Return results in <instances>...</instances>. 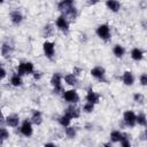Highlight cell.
Instances as JSON below:
<instances>
[{
    "label": "cell",
    "instance_id": "cell-1",
    "mask_svg": "<svg viewBox=\"0 0 147 147\" xmlns=\"http://www.w3.org/2000/svg\"><path fill=\"white\" fill-rule=\"evenodd\" d=\"M62 80H63V77L59 74V72H55L52 75L51 77V85L53 87V92L56 93V94H61L63 93V86H62Z\"/></svg>",
    "mask_w": 147,
    "mask_h": 147
},
{
    "label": "cell",
    "instance_id": "cell-2",
    "mask_svg": "<svg viewBox=\"0 0 147 147\" xmlns=\"http://www.w3.org/2000/svg\"><path fill=\"white\" fill-rule=\"evenodd\" d=\"M95 33L96 36L103 40V41H108L111 37V32H110V26L107 24V23H103V24H100L96 26L95 29Z\"/></svg>",
    "mask_w": 147,
    "mask_h": 147
},
{
    "label": "cell",
    "instance_id": "cell-3",
    "mask_svg": "<svg viewBox=\"0 0 147 147\" xmlns=\"http://www.w3.org/2000/svg\"><path fill=\"white\" fill-rule=\"evenodd\" d=\"M17 74L20 76H25V75H32L33 71H34V65L32 62L30 61H23V62H20L18 65H17V69H16Z\"/></svg>",
    "mask_w": 147,
    "mask_h": 147
},
{
    "label": "cell",
    "instance_id": "cell-4",
    "mask_svg": "<svg viewBox=\"0 0 147 147\" xmlns=\"http://www.w3.org/2000/svg\"><path fill=\"white\" fill-rule=\"evenodd\" d=\"M62 96H63L64 101L68 102L69 105H70V103H71V105H76V103H78V101H79L78 92H77L75 88H70V90L63 91Z\"/></svg>",
    "mask_w": 147,
    "mask_h": 147
},
{
    "label": "cell",
    "instance_id": "cell-5",
    "mask_svg": "<svg viewBox=\"0 0 147 147\" xmlns=\"http://www.w3.org/2000/svg\"><path fill=\"white\" fill-rule=\"evenodd\" d=\"M42 52H44V55L48 60L52 61L54 59V55H55V44L53 41L45 40L42 44Z\"/></svg>",
    "mask_w": 147,
    "mask_h": 147
},
{
    "label": "cell",
    "instance_id": "cell-6",
    "mask_svg": "<svg viewBox=\"0 0 147 147\" xmlns=\"http://www.w3.org/2000/svg\"><path fill=\"white\" fill-rule=\"evenodd\" d=\"M55 25H56V28H57L60 31H62L63 33H68V32H69L70 24H69L68 18H67L63 14H61V15L56 18V21H55Z\"/></svg>",
    "mask_w": 147,
    "mask_h": 147
},
{
    "label": "cell",
    "instance_id": "cell-7",
    "mask_svg": "<svg viewBox=\"0 0 147 147\" xmlns=\"http://www.w3.org/2000/svg\"><path fill=\"white\" fill-rule=\"evenodd\" d=\"M91 76L99 82H106V69L101 65H95L90 71Z\"/></svg>",
    "mask_w": 147,
    "mask_h": 147
},
{
    "label": "cell",
    "instance_id": "cell-8",
    "mask_svg": "<svg viewBox=\"0 0 147 147\" xmlns=\"http://www.w3.org/2000/svg\"><path fill=\"white\" fill-rule=\"evenodd\" d=\"M32 125H33V124H32V122H31L30 119H24V121L22 122L21 126H20V132H21V134H22L23 137H25V138L31 137L32 133H33V126H32Z\"/></svg>",
    "mask_w": 147,
    "mask_h": 147
},
{
    "label": "cell",
    "instance_id": "cell-9",
    "mask_svg": "<svg viewBox=\"0 0 147 147\" xmlns=\"http://www.w3.org/2000/svg\"><path fill=\"white\" fill-rule=\"evenodd\" d=\"M123 123L127 127H133L136 125V113L133 110H125L123 113Z\"/></svg>",
    "mask_w": 147,
    "mask_h": 147
},
{
    "label": "cell",
    "instance_id": "cell-10",
    "mask_svg": "<svg viewBox=\"0 0 147 147\" xmlns=\"http://www.w3.org/2000/svg\"><path fill=\"white\" fill-rule=\"evenodd\" d=\"M64 114L68 115L71 119H76V118H79V116H80V109L77 108L75 105H71V103H70V105L67 107Z\"/></svg>",
    "mask_w": 147,
    "mask_h": 147
},
{
    "label": "cell",
    "instance_id": "cell-11",
    "mask_svg": "<svg viewBox=\"0 0 147 147\" xmlns=\"http://www.w3.org/2000/svg\"><path fill=\"white\" fill-rule=\"evenodd\" d=\"M85 100L87 102L93 103V105H98L100 102V94L96 93V92H94L92 88H88L87 90V93L85 95Z\"/></svg>",
    "mask_w": 147,
    "mask_h": 147
},
{
    "label": "cell",
    "instance_id": "cell-12",
    "mask_svg": "<svg viewBox=\"0 0 147 147\" xmlns=\"http://www.w3.org/2000/svg\"><path fill=\"white\" fill-rule=\"evenodd\" d=\"M20 122H21V119H20L18 115H16V114H10L5 119V124L9 127H17L20 125Z\"/></svg>",
    "mask_w": 147,
    "mask_h": 147
},
{
    "label": "cell",
    "instance_id": "cell-13",
    "mask_svg": "<svg viewBox=\"0 0 147 147\" xmlns=\"http://www.w3.org/2000/svg\"><path fill=\"white\" fill-rule=\"evenodd\" d=\"M130 56H131V59H132L133 61L139 62V61H141V60L144 59V56H145V51L141 49V48H139V47H134V48L131 49Z\"/></svg>",
    "mask_w": 147,
    "mask_h": 147
},
{
    "label": "cell",
    "instance_id": "cell-14",
    "mask_svg": "<svg viewBox=\"0 0 147 147\" xmlns=\"http://www.w3.org/2000/svg\"><path fill=\"white\" fill-rule=\"evenodd\" d=\"M134 80H136L134 75H133L131 71L126 70V71H124V72H123L122 82H123V84H124L125 86H132V85L134 84Z\"/></svg>",
    "mask_w": 147,
    "mask_h": 147
},
{
    "label": "cell",
    "instance_id": "cell-15",
    "mask_svg": "<svg viewBox=\"0 0 147 147\" xmlns=\"http://www.w3.org/2000/svg\"><path fill=\"white\" fill-rule=\"evenodd\" d=\"M24 17H23V14L20 11V10H13L10 13V22L14 24V25H20L22 22H23Z\"/></svg>",
    "mask_w": 147,
    "mask_h": 147
},
{
    "label": "cell",
    "instance_id": "cell-16",
    "mask_svg": "<svg viewBox=\"0 0 147 147\" xmlns=\"http://www.w3.org/2000/svg\"><path fill=\"white\" fill-rule=\"evenodd\" d=\"M0 52H1V55H2V57H3V59H9V57L13 55L14 48H13V46H11L10 44L5 42V44H2Z\"/></svg>",
    "mask_w": 147,
    "mask_h": 147
},
{
    "label": "cell",
    "instance_id": "cell-17",
    "mask_svg": "<svg viewBox=\"0 0 147 147\" xmlns=\"http://www.w3.org/2000/svg\"><path fill=\"white\" fill-rule=\"evenodd\" d=\"M106 7L113 13H118L122 6L118 0H106Z\"/></svg>",
    "mask_w": 147,
    "mask_h": 147
},
{
    "label": "cell",
    "instance_id": "cell-18",
    "mask_svg": "<svg viewBox=\"0 0 147 147\" xmlns=\"http://www.w3.org/2000/svg\"><path fill=\"white\" fill-rule=\"evenodd\" d=\"M30 121L34 125H40L42 123V114H41V111L40 110H32Z\"/></svg>",
    "mask_w": 147,
    "mask_h": 147
},
{
    "label": "cell",
    "instance_id": "cell-19",
    "mask_svg": "<svg viewBox=\"0 0 147 147\" xmlns=\"http://www.w3.org/2000/svg\"><path fill=\"white\" fill-rule=\"evenodd\" d=\"M63 80L67 85L69 86H76L77 83H78V78L77 76H75L74 74H67L64 77H63Z\"/></svg>",
    "mask_w": 147,
    "mask_h": 147
},
{
    "label": "cell",
    "instance_id": "cell-20",
    "mask_svg": "<svg viewBox=\"0 0 147 147\" xmlns=\"http://www.w3.org/2000/svg\"><path fill=\"white\" fill-rule=\"evenodd\" d=\"M10 85L14 87H20L23 85V80H22V76H20L17 72L13 74L10 77Z\"/></svg>",
    "mask_w": 147,
    "mask_h": 147
},
{
    "label": "cell",
    "instance_id": "cell-21",
    "mask_svg": "<svg viewBox=\"0 0 147 147\" xmlns=\"http://www.w3.org/2000/svg\"><path fill=\"white\" fill-rule=\"evenodd\" d=\"M113 54H114L117 59H122V57L125 55V48H124L122 45L117 44V45H115V46L113 47Z\"/></svg>",
    "mask_w": 147,
    "mask_h": 147
},
{
    "label": "cell",
    "instance_id": "cell-22",
    "mask_svg": "<svg viewBox=\"0 0 147 147\" xmlns=\"http://www.w3.org/2000/svg\"><path fill=\"white\" fill-rule=\"evenodd\" d=\"M71 6H75V0H61L57 5V9L63 13L67 8H69Z\"/></svg>",
    "mask_w": 147,
    "mask_h": 147
},
{
    "label": "cell",
    "instance_id": "cell-23",
    "mask_svg": "<svg viewBox=\"0 0 147 147\" xmlns=\"http://www.w3.org/2000/svg\"><path fill=\"white\" fill-rule=\"evenodd\" d=\"M67 18H70V20H75L77 17V9L75 6H71L69 8H67L63 13H62Z\"/></svg>",
    "mask_w": 147,
    "mask_h": 147
},
{
    "label": "cell",
    "instance_id": "cell-24",
    "mask_svg": "<svg viewBox=\"0 0 147 147\" xmlns=\"http://www.w3.org/2000/svg\"><path fill=\"white\" fill-rule=\"evenodd\" d=\"M64 133H65V137L68 139H74L77 136V129L75 126H71V125L65 126L64 127Z\"/></svg>",
    "mask_w": 147,
    "mask_h": 147
},
{
    "label": "cell",
    "instance_id": "cell-25",
    "mask_svg": "<svg viewBox=\"0 0 147 147\" xmlns=\"http://www.w3.org/2000/svg\"><path fill=\"white\" fill-rule=\"evenodd\" d=\"M122 137H123V132H121L119 130H114V131L110 132V141L113 144L119 142L121 139H122Z\"/></svg>",
    "mask_w": 147,
    "mask_h": 147
},
{
    "label": "cell",
    "instance_id": "cell-26",
    "mask_svg": "<svg viewBox=\"0 0 147 147\" xmlns=\"http://www.w3.org/2000/svg\"><path fill=\"white\" fill-rule=\"evenodd\" d=\"M136 124H138L142 127H145L147 125V117L144 113H139L138 115L136 114Z\"/></svg>",
    "mask_w": 147,
    "mask_h": 147
},
{
    "label": "cell",
    "instance_id": "cell-27",
    "mask_svg": "<svg viewBox=\"0 0 147 147\" xmlns=\"http://www.w3.org/2000/svg\"><path fill=\"white\" fill-rule=\"evenodd\" d=\"M71 118L68 116V115H65V114H63V115H61L59 118H57V122H59V124L61 125V126H63V127H65V126H69L70 124H71Z\"/></svg>",
    "mask_w": 147,
    "mask_h": 147
},
{
    "label": "cell",
    "instance_id": "cell-28",
    "mask_svg": "<svg viewBox=\"0 0 147 147\" xmlns=\"http://www.w3.org/2000/svg\"><path fill=\"white\" fill-rule=\"evenodd\" d=\"M53 31H54V29H53V26L51 24L45 25L44 29H42V36H44V38H49L53 34Z\"/></svg>",
    "mask_w": 147,
    "mask_h": 147
},
{
    "label": "cell",
    "instance_id": "cell-29",
    "mask_svg": "<svg viewBox=\"0 0 147 147\" xmlns=\"http://www.w3.org/2000/svg\"><path fill=\"white\" fill-rule=\"evenodd\" d=\"M94 107H95V105H93V103L86 101V102L84 103V106H83V111H84L85 114H91V113H93Z\"/></svg>",
    "mask_w": 147,
    "mask_h": 147
},
{
    "label": "cell",
    "instance_id": "cell-30",
    "mask_svg": "<svg viewBox=\"0 0 147 147\" xmlns=\"http://www.w3.org/2000/svg\"><path fill=\"white\" fill-rule=\"evenodd\" d=\"M119 144H121V146H122V147H131V141H130V139H129L127 134L123 133V137H122V139H121Z\"/></svg>",
    "mask_w": 147,
    "mask_h": 147
},
{
    "label": "cell",
    "instance_id": "cell-31",
    "mask_svg": "<svg viewBox=\"0 0 147 147\" xmlns=\"http://www.w3.org/2000/svg\"><path fill=\"white\" fill-rule=\"evenodd\" d=\"M133 101H134L136 103H139V105L144 103V101H145L144 94H142V93H134V94H133Z\"/></svg>",
    "mask_w": 147,
    "mask_h": 147
},
{
    "label": "cell",
    "instance_id": "cell-32",
    "mask_svg": "<svg viewBox=\"0 0 147 147\" xmlns=\"http://www.w3.org/2000/svg\"><path fill=\"white\" fill-rule=\"evenodd\" d=\"M0 138L3 140H7L9 138V131L5 126H0Z\"/></svg>",
    "mask_w": 147,
    "mask_h": 147
},
{
    "label": "cell",
    "instance_id": "cell-33",
    "mask_svg": "<svg viewBox=\"0 0 147 147\" xmlns=\"http://www.w3.org/2000/svg\"><path fill=\"white\" fill-rule=\"evenodd\" d=\"M139 82H140L141 86H146L147 85V74H141L139 76Z\"/></svg>",
    "mask_w": 147,
    "mask_h": 147
},
{
    "label": "cell",
    "instance_id": "cell-34",
    "mask_svg": "<svg viewBox=\"0 0 147 147\" xmlns=\"http://www.w3.org/2000/svg\"><path fill=\"white\" fill-rule=\"evenodd\" d=\"M6 76H7L6 69H5L2 65H0V80H2L3 78H6Z\"/></svg>",
    "mask_w": 147,
    "mask_h": 147
},
{
    "label": "cell",
    "instance_id": "cell-35",
    "mask_svg": "<svg viewBox=\"0 0 147 147\" xmlns=\"http://www.w3.org/2000/svg\"><path fill=\"white\" fill-rule=\"evenodd\" d=\"M80 72H82V69H80V68H78V67H75V68H74L72 74H74L75 76H77V77H78V76L80 75Z\"/></svg>",
    "mask_w": 147,
    "mask_h": 147
},
{
    "label": "cell",
    "instance_id": "cell-36",
    "mask_svg": "<svg viewBox=\"0 0 147 147\" xmlns=\"http://www.w3.org/2000/svg\"><path fill=\"white\" fill-rule=\"evenodd\" d=\"M5 119H6V116L3 115V113H2V110L0 109V125H2V124H5Z\"/></svg>",
    "mask_w": 147,
    "mask_h": 147
},
{
    "label": "cell",
    "instance_id": "cell-37",
    "mask_svg": "<svg viewBox=\"0 0 147 147\" xmlns=\"http://www.w3.org/2000/svg\"><path fill=\"white\" fill-rule=\"evenodd\" d=\"M32 75H33V78H34V79H37V80H38V79H40V77H41V74H40V72H38V71H33V74H32Z\"/></svg>",
    "mask_w": 147,
    "mask_h": 147
},
{
    "label": "cell",
    "instance_id": "cell-38",
    "mask_svg": "<svg viewBox=\"0 0 147 147\" xmlns=\"http://www.w3.org/2000/svg\"><path fill=\"white\" fill-rule=\"evenodd\" d=\"M99 1H100V0H87V3H88L90 6H94V5H96Z\"/></svg>",
    "mask_w": 147,
    "mask_h": 147
},
{
    "label": "cell",
    "instance_id": "cell-39",
    "mask_svg": "<svg viewBox=\"0 0 147 147\" xmlns=\"http://www.w3.org/2000/svg\"><path fill=\"white\" fill-rule=\"evenodd\" d=\"M45 146H55V144L54 142H46Z\"/></svg>",
    "mask_w": 147,
    "mask_h": 147
},
{
    "label": "cell",
    "instance_id": "cell-40",
    "mask_svg": "<svg viewBox=\"0 0 147 147\" xmlns=\"http://www.w3.org/2000/svg\"><path fill=\"white\" fill-rule=\"evenodd\" d=\"M3 141H5V140H3V139H1V138H0V146H1V145H2V144H3Z\"/></svg>",
    "mask_w": 147,
    "mask_h": 147
},
{
    "label": "cell",
    "instance_id": "cell-41",
    "mask_svg": "<svg viewBox=\"0 0 147 147\" xmlns=\"http://www.w3.org/2000/svg\"><path fill=\"white\" fill-rule=\"evenodd\" d=\"M3 1H5V0H0V3H2V2H3Z\"/></svg>",
    "mask_w": 147,
    "mask_h": 147
}]
</instances>
